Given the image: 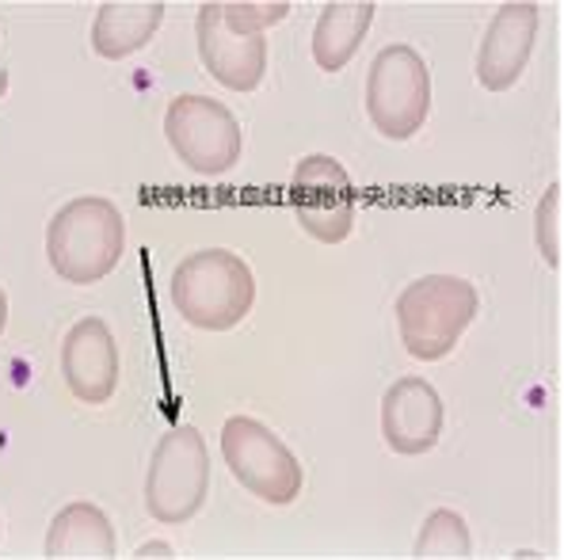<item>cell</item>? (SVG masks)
Returning a JSON list of instances; mask_svg holds the SVG:
<instances>
[{
    "label": "cell",
    "instance_id": "10",
    "mask_svg": "<svg viewBox=\"0 0 564 560\" xmlns=\"http://www.w3.org/2000/svg\"><path fill=\"white\" fill-rule=\"evenodd\" d=\"M446 424V405L423 377H401L381 397V435L393 454H427Z\"/></svg>",
    "mask_w": 564,
    "mask_h": 560
},
{
    "label": "cell",
    "instance_id": "9",
    "mask_svg": "<svg viewBox=\"0 0 564 560\" xmlns=\"http://www.w3.org/2000/svg\"><path fill=\"white\" fill-rule=\"evenodd\" d=\"M198 57H203L206 73L229 92H252L260 88L263 73H268V39L245 35L221 15V4H203L195 23Z\"/></svg>",
    "mask_w": 564,
    "mask_h": 560
},
{
    "label": "cell",
    "instance_id": "20",
    "mask_svg": "<svg viewBox=\"0 0 564 560\" xmlns=\"http://www.w3.org/2000/svg\"><path fill=\"white\" fill-rule=\"evenodd\" d=\"M4 325H8V294L0 290V336H4Z\"/></svg>",
    "mask_w": 564,
    "mask_h": 560
},
{
    "label": "cell",
    "instance_id": "12",
    "mask_svg": "<svg viewBox=\"0 0 564 560\" xmlns=\"http://www.w3.org/2000/svg\"><path fill=\"white\" fill-rule=\"evenodd\" d=\"M538 39V4L516 0L492 15L477 51V80L488 92H508L522 77Z\"/></svg>",
    "mask_w": 564,
    "mask_h": 560
},
{
    "label": "cell",
    "instance_id": "15",
    "mask_svg": "<svg viewBox=\"0 0 564 560\" xmlns=\"http://www.w3.org/2000/svg\"><path fill=\"white\" fill-rule=\"evenodd\" d=\"M46 557L54 560H107L115 557V526L104 507L96 504H69L54 515L46 530Z\"/></svg>",
    "mask_w": 564,
    "mask_h": 560
},
{
    "label": "cell",
    "instance_id": "1",
    "mask_svg": "<svg viewBox=\"0 0 564 560\" xmlns=\"http://www.w3.org/2000/svg\"><path fill=\"white\" fill-rule=\"evenodd\" d=\"M252 267L229 249L191 252L172 275V306L203 332H229L252 312Z\"/></svg>",
    "mask_w": 564,
    "mask_h": 560
},
{
    "label": "cell",
    "instance_id": "7",
    "mask_svg": "<svg viewBox=\"0 0 564 560\" xmlns=\"http://www.w3.org/2000/svg\"><path fill=\"white\" fill-rule=\"evenodd\" d=\"M164 134L180 161L198 176H221L240 161V127L226 103L210 96H180L164 111Z\"/></svg>",
    "mask_w": 564,
    "mask_h": 560
},
{
    "label": "cell",
    "instance_id": "21",
    "mask_svg": "<svg viewBox=\"0 0 564 560\" xmlns=\"http://www.w3.org/2000/svg\"><path fill=\"white\" fill-rule=\"evenodd\" d=\"M4 85H8V77H4V73H0V92H4Z\"/></svg>",
    "mask_w": 564,
    "mask_h": 560
},
{
    "label": "cell",
    "instance_id": "13",
    "mask_svg": "<svg viewBox=\"0 0 564 560\" xmlns=\"http://www.w3.org/2000/svg\"><path fill=\"white\" fill-rule=\"evenodd\" d=\"M161 20V0H145V4H138V0H107V4H99L93 20V51L107 57V62H122V57L138 54L156 35Z\"/></svg>",
    "mask_w": 564,
    "mask_h": 560
},
{
    "label": "cell",
    "instance_id": "18",
    "mask_svg": "<svg viewBox=\"0 0 564 560\" xmlns=\"http://www.w3.org/2000/svg\"><path fill=\"white\" fill-rule=\"evenodd\" d=\"M286 12H290L286 0H275V4H221V15L237 31H245V35H263L271 23L286 20Z\"/></svg>",
    "mask_w": 564,
    "mask_h": 560
},
{
    "label": "cell",
    "instance_id": "17",
    "mask_svg": "<svg viewBox=\"0 0 564 560\" xmlns=\"http://www.w3.org/2000/svg\"><path fill=\"white\" fill-rule=\"evenodd\" d=\"M557 221H561V184H550L534 210V237L538 249H542L545 263L557 267L561 263V237H557Z\"/></svg>",
    "mask_w": 564,
    "mask_h": 560
},
{
    "label": "cell",
    "instance_id": "11",
    "mask_svg": "<svg viewBox=\"0 0 564 560\" xmlns=\"http://www.w3.org/2000/svg\"><path fill=\"white\" fill-rule=\"evenodd\" d=\"M62 374L80 405H107L119 385V348L99 317H85L65 332Z\"/></svg>",
    "mask_w": 564,
    "mask_h": 560
},
{
    "label": "cell",
    "instance_id": "16",
    "mask_svg": "<svg viewBox=\"0 0 564 560\" xmlns=\"http://www.w3.org/2000/svg\"><path fill=\"white\" fill-rule=\"evenodd\" d=\"M469 553H473V538L466 518L451 507L431 510L427 523L420 526L416 557L431 560V557H469Z\"/></svg>",
    "mask_w": 564,
    "mask_h": 560
},
{
    "label": "cell",
    "instance_id": "14",
    "mask_svg": "<svg viewBox=\"0 0 564 560\" xmlns=\"http://www.w3.org/2000/svg\"><path fill=\"white\" fill-rule=\"evenodd\" d=\"M375 0H332L313 28V62L325 73H339L367 39L375 23Z\"/></svg>",
    "mask_w": 564,
    "mask_h": 560
},
{
    "label": "cell",
    "instance_id": "3",
    "mask_svg": "<svg viewBox=\"0 0 564 560\" xmlns=\"http://www.w3.org/2000/svg\"><path fill=\"white\" fill-rule=\"evenodd\" d=\"M477 286L458 275H423L397 298V328L412 359L438 362L477 317Z\"/></svg>",
    "mask_w": 564,
    "mask_h": 560
},
{
    "label": "cell",
    "instance_id": "8",
    "mask_svg": "<svg viewBox=\"0 0 564 560\" xmlns=\"http://www.w3.org/2000/svg\"><path fill=\"white\" fill-rule=\"evenodd\" d=\"M290 199L302 229L321 244H339L355 229V187L336 156L313 153L297 161Z\"/></svg>",
    "mask_w": 564,
    "mask_h": 560
},
{
    "label": "cell",
    "instance_id": "6",
    "mask_svg": "<svg viewBox=\"0 0 564 560\" xmlns=\"http://www.w3.org/2000/svg\"><path fill=\"white\" fill-rule=\"evenodd\" d=\"M431 107V73L420 51L393 43L370 62L367 73V114L389 142H409L423 127Z\"/></svg>",
    "mask_w": 564,
    "mask_h": 560
},
{
    "label": "cell",
    "instance_id": "19",
    "mask_svg": "<svg viewBox=\"0 0 564 560\" xmlns=\"http://www.w3.org/2000/svg\"><path fill=\"white\" fill-rule=\"evenodd\" d=\"M138 557H145V560L172 557V546H169V541H145V546H138Z\"/></svg>",
    "mask_w": 564,
    "mask_h": 560
},
{
    "label": "cell",
    "instance_id": "2",
    "mask_svg": "<svg viewBox=\"0 0 564 560\" xmlns=\"http://www.w3.org/2000/svg\"><path fill=\"white\" fill-rule=\"evenodd\" d=\"M127 244V226L111 199H73L54 213L46 229V255L50 267L65 283L93 286L115 271Z\"/></svg>",
    "mask_w": 564,
    "mask_h": 560
},
{
    "label": "cell",
    "instance_id": "5",
    "mask_svg": "<svg viewBox=\"0 0 564 560\" xmlns=\"http://www.w3.org/2000/svg\"><path fill=\"white\" fill-rule=\"evenodd\" d=\"M221 454L229 473L263 504L286 507L302 496V461L260 419L229 416L221 427Z\"/></svg>",
    "mask_w": 564,
    "mask_h": 560
},
{
    "label": "cell",
    "instance_id": "4",
    "mask_svg": "<svg viewBox=\"0 0 564 560\" xmlns=\"http://www.w3.org/2000/svg\"><path fill=\"white\" fill-rule=\"evenodd\" d=\"M210 488V450L198 427H172L156 442L145 473V507L156 523L180 526L198 515Z\"/></svg>",
    "mask_w": 564,
    "mask_h": 560
}]
</instances>
